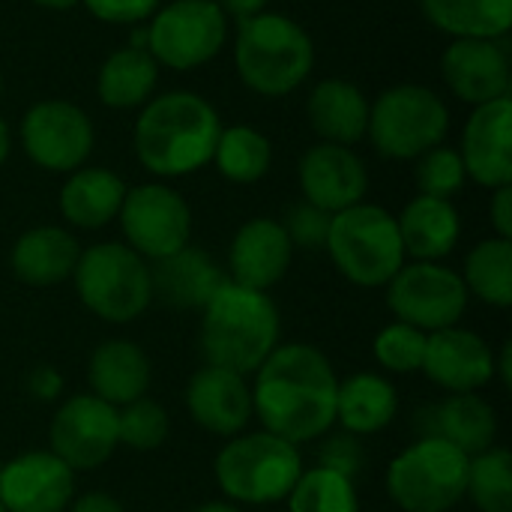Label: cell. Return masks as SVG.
Returning <instances> with one entry per match:
<instances>
[{
	"instance_id": "34",
	"label": "cell",
	"mask_w": 512,
	"mask_h": 512,
	"mask_svg": "<svg viewBox=\"0 0 512 512\" xmlns=\"http://www.w3.org/2000/svg\"><path fill=\"white\" fill-rule=\"evenodd\" d=\"M480 512H512V456L504 447H489L468 459V489Z\"/></svg>"
},
{
	"instance_id": "2",
	"label": "cell",
	"mask_w": 512,
	"mask_h": 512,
	"mask_svg": "<svg viewBox=\"0 0 512 512\" xmlns=\"http://www.w3.org/2000/svg\"><path fill=\"white\" fill-rule=\"evenodd\" d=\"M222 132L216 108L189 90H171L147 102L135 123V153L150 174L186 177L207 162Z\"/></svg>"
},
{
	"instance_id": "6",
	"label": "cell",
	"mask_w": 512,
	"mask_h": 512,
	"mask_svg": "<svg viewBox=\"0 0 512 512\" xmlns=\"http://www.w3.org/2000/svg\"><path fill=\"white\" fill-rule=\"evenodd\" d=\"M324 249L336 270L360 288H381L405 267L396 216L378 204H354L333 213Z\"/></svg>"
},
{
	"instance_id": "14",
	"label": "cell",
	"mask_w": 512,
	"mask_h": 512,
	"mask_svg": "<svg viewBox=\"0 0 512 512\" xmlns=\"http://www.w3.org/2000/svg\"><path fill=\"white\" fill-rule=\"evenodd\" d=\"M48 444L51 453L72 471H96L120 444L117 408L96 399L93 393L66 399L48 426Z\"/></svg>"
},
{
	"instance_id": "8",
	"label": "cell",
	"mask_w": 512,
	"mask_h": 512,
	"mask_svg": "<svg viewBox=\"0 0 512 512\" xmlns=\"http://www.w3.org/2000/svg\"><path fill=\"white\" fill-rule=\"evenodd\" d=\"M468 489V456L441 438H420L387 468V495L405 512H450Z\"/></svg>"
},
{
	"instance_id": "17",
	"label": "cell",
	"mask_w": 512,
	"mask_h": 512,
	"mask_svg": "<svg viewBox=\"0 0 512 512\" xmlns=\"http://www.w3.org/2000/svg\"><path fill=\"white\" fill-rule=\"evenodd\" d=\"M465 174L486 186L501 189L512 183V102L510 96L477 105L462 132Z\"/></svg>"
},
{
	"instance_id": "5",
	"label": "cell",
	"mask_w": 512,
	"mask_h": 512,
	"mask_svg": "<svg viewBox=\"0 0 512 512\" xmlns=\"http://www.w3.org/2000/svg\"><path fill=\"white\" fill-rule=\"evenodd\" d=\"M219 489L249 507L285 501L303 474L300 450L270 432H240L216 456Z\"/></svg>"
},
{
	"instance_id": "28",
	"label": "cell",
	"mask_w": 512,
	"mask_h": 512,
	"mask_svg": "<svg viewBox=\"0 0 512 512\" xmlns=\"http://www.w3.org/2000/svg\"><path fill=\"white\" fill-rule=\"evenodd\" d=\"M399 414L396 387L375 372H357L339 381L336 390V423L348 435H375L387 429Z\"/></svg>"
},
{
	"instance_id": "7",
	"label": "cell",
	"mask_w": 512,
	"mask_h": 512,
	"mask_svg": "<svg viewBox=\"0 0 512 512\" xmlns=\"http://www.w3.org/2000/svg\"><path fill=\"white\" fill-rule=\"evenodd\" d=\"M72 279L81 303L111 324L135 321L153 300L147 261L123 243H96L84 249Z\"/></svg>"
},
{
	"instance_id": "16",
	"label": "cell",
	"mask_w": 512,
	"mask_h": 512,
	"mask_svg": "<svg viewBox=\"0 0 512 512\" xmlns=\"http://www.w3.org/2000/svg\"><path fill=\"white\" fill-rule=\"evenodd\" d=\"M447 87L468 105L510 96V51L504 39H453L441 57Z\"/></svg>"
},
{
	"instance_id": "24",
	"label": "cell",
	"mask_w": 512,
	"mask_h": 512,
	"mask_svg": "<svg viewBox=\"0 0 512 512\" xmlns=\"http://www.w3.org/2000/svg\"><path fill=\"white\" fill-rule=\"evenodd\" d=\"M78 255L81 246L69 231L57 225H39L15 240L9 264L18 282L30 288H51L72 279Z\"/></svg>"
},
{
	"instance_id": "38",
	"label": "cell",
	"mask_w": 512,
	"mask_h": 512,
	"mask_svg": "<svg viewBox=\"0 0 512 512\" xmlns=\"http://www.w3.org/2000/svg\"><path fill=\"white\" fill-rule=\"evenodd\" d=\"M417 186H420V195H429V198H453L462 186H465V165H462V156L459 150L453 147H432L426 150L423 156H417Z\"/></svg>"
},
{
	"instance_id": "47",
	"label": "cell",
	"mask_w": 512,
	"mask_h": 512,
	"mask_svg": "<svg viewBox=\"0 0 512 512\" xmlns=\"http://www.w3.org/2000/svg\"><path fill=\"white\" fill-rule=\"evenodd\" d=\"M9 147H12L9 126H6V120L0 117V165H3V162H6V156H9Z\"/></svg>"
},
{
	"instance_id": "32",
	"label": "cell",
	"mask_w": 512,
	"mask_h": 512,
	"mask_svg": "<svg viewBox=\"0 0 512 512\" xmlns=\"http://www.w3.org/2000/svg\"><path fill=\"white\" fill-rule=\"evenodd\" d=\"M468 294L480 297L486 306L510 309L512 306V240L489 237L468 252L465 276Z\"/></svg>"
},
{
	"instance_id": "10",
	"label": "cell",
	"mask_w": 512,
	"mask_h": 512,
	"mask_svg": "<svg viewBox=\"0 0 512 512\" xmlns=\"http://www.w3.org/2000/svg\"><path fill=\"white\" fill-rule=\"evenodd\" d=\"M225 30V12L216 0H174L153 12L144 48L156 63L186 72L222 51Z\"/></svg>"
},
{
	"instance_id": "12",
	"label": "cell",
	"mask_w": 512,
	"mask_h": 512,
	"mask_svg": "<svg viewBox=\"0 0 512 512\" xmlns=\"http://www.w3.org/2000/svg\"><path fill=\"white\" fill-rule=\"evenodd\" d=\"M117 219L129 249L138 252L144 261L168 258L189 246L192 237L189 204L177 189L165 183H141L135 189H126Z\"/></svg>"
},
{
	"instance_id": "50",
	"label": "cell",
	"mask_w": 512,
	"mask_h": 512,
	"mask_svg": "<svg viewBox=\"0 0 512 512\" xmlns=\"http://www.w3.org/2000/svg\"><path fill=\"white\" fill-rule=\"evenodd\" d=\"M0 90H3V75H0Z\"/></svg>"
},
{
	"instance_id": "46",
	"label": "cell",
	"mask_w": 512,
	"mask_h": 512,
	"mask_svg": "<svg viewBox=\"0 0 512 512\" xmlns=\"http://www.w3.org/2000/svg\"><path fill=\"white\" fill-rule=\"evenodd\" d=\"M495 375H501L504 387H510V384H512V351H510V342L504 345V351H501V360H495Z\"/></svg>"
},
{
	"instance_id": "31",
	"label": "cell",
	"mask_w": 512,
	"mask_h": 512,
	"mask_svg": "<svg viewBox=\"0 0 512 512\" xmlns=\"http://www.w3.org/2000/svg\"><path fill=\"white\" fill-rule=\"evenodd\" d=\"M420 6L456 39H504L512 27V0H420Z\"/></svg>"
},
{
	"instance_id": "40",
	"label": "cell",
	"mask_w": 512,
	"mask_h": 512,
	"mask_svg": "<svg viewBox=\"0 0 512 512\" xmlns=\"http://www.w3.org/2000/svg\"><path fill=\"white\" fill-rule=\"evenodd\" d=\"M318 468H327V471H336L348 480H354L363 468V447L357 441V435H333L321 444L318 450Z\"/></svg>"
},
{
	"instance_id": "41",
	"label": "cell",
	"mask_w": 512,
	"mask_h": 512,
	"mask_svg": "<svg viewBox=\"0 0 512 512\" xmlns=\"http://www.w3.org/2000/svg\"><path fill=\"white\" fill-rule=\"evenodd\" d=\"M90 15H96L99 21L108 24H135L150 18L162 0H81Z\"/></svg>"
},
{
	"instance_id": "9",
	"label": "cell",
	"mask_w": 512,
	"mask_h": 512,
	"mask_svg": "<svg viewBox=\"0 0 512 512\" xmlns=\"http://www.w3.org/2000/svg\"><path fill=\"white\" fill-rule=\"evenodd\" d=\"M450 129V111L432 87L399 84L369 108V138L387 159H417L438 147Z\"/></svg>"
},
{
	"instance_id": "39",
	"label": "cell",
	"mask_w": 512,
	"mask_h": 512,
	"mask_svg": "<svg viewBox=\"0 0 512 512\" xmlns=\"http://www.w3.org/2000/svg\"><path fill=\"white\" fill-rule=\"evenodd\" d=\"M330 222H333V213H327V210H321V207L303 201V204L288 207L282 228H285L291 246H300V249H321V246H327Z\"/></svg>"
},
{
	"instance_id": "30",
	"label": "cell",
	"mask_w": 512,
	"mask_h": 512,
	"mask_svg": "<svg viewBox=\"0 0 512 512\" xmlns=\"http://www.w3.org/2000/svg\"><path fill=\"white\" fill-rule=\"evenodd\" d=\"M159 78V63L147 48L126 45L105 57L96 75V93L108 108H135L150 99Z\"/></svg>"
},
{
	"instance_id": "43",
	"label": "cell",
	"mask_w": 512,
	"mask_h": 512,
	"mask_svg": "<svg viewBox=\"0 0 512 512\" xmlns=\"http://www.w3.org/2000/svg\"><path fill=\"white\" fill-rule=\"evenodd\" d=\"M492 225H495L498 237L512 240V183L510 186L495 189V198H492Z\"/></svg>"
},
{
	"instance_id": "52",
	"label": "cell",
	"mask_w": 512,
	"mask_h": 512,
	"mask_svg": "<svg viewBox=\"0 0 512 512\" xmlns=\"http://www.w3.org/2000/svg\"><path fill=\"white\" fill-rule=\"evenodd\" d=\"M0 471H3V462H0Z\"/></svg>"
},
{
	"instance_id": "23",
	"label": "cell",
	"mask_w": 512,
	"mask_h": 512,
	"mask_svg": "<svg viewBox=\"0 0 512 512\" xmlns=\"http://www.w3.org/2000/svg\"><path fill=\"white\" fill-rule=\"evenodd\" d=\"M153 297H159L171 309H204L210 297L225 285L222 267L210 252L183 246L180 252L153 261L150 270Z\"/></svg>"
},
{
	"instance_id": "35",
	"label": "cell",
	"mask_w": 512,
	"mask_h": 512,
	"mask_svg": "<svg viewBox=\"0 0 512 512\" xmlns=\"http://www.w3.org/2000/svg\"><path fill=\"white\" fill-rule=\"evenodd\" d=\"M285 501L288 512H360L354 480L327 468L303 471Z\"/></svg>"
},
{
	"instance_id": "15",
	"label": "cell",
	"mask_w": 512,
	"mask_h": 512,
	"mask_svg": "<svg viewBox=\"0 0 512 512\" xmlns=\"http://www.w3.org/2000/svg\"><path fill=\"white\" fill-rule=\"evenodd\" d=\"M72 495L75 471L51 450H33L3 462L0 504L6 512H63Z\"/></svg>"
},
{
	"instance_id": "11",
	"label": "cell",
	"mask_w": 512,
	"mask_h": 512,
	"mask_svg": "<svg viewBox=\"0 0 512 512\" xmlns=\"http://www.w3.org/2000/svg\"><path fill=\"white\" fill-rule=\"evenodd\" d=\"M462 276L438 261H414L387 282V306L402 324L423 333L456 327L468 309Z\"/></svg>"
},
{
	"instance_id": "1",
	"label": "cell",
	"mask_w": 512,
	"mask_h": 512,
	"mask_svg": "<svg viewBox=\"0 0 512 512\" xmlns=\"http://www.w3.org/2000/svg\"><path fill=\"white\" fill-rule=\"evenodd\" d=\"M339 378L330 360L306 342L276 348L255 372L252 411L264 432L300 447L336 423Z\"/></svg>"
},
{
	"instance_id": "29",
	"label": "cell",
	"mask_w": 512,
	"mask_h": 512,
	"mask_svg": "<svg viewBox=\"0 0 512 512\" xmlns=\"http://www.w3.org/2000/svg\"><path fill=\"white\" fill-rule=\"evenodd\" d=\"M126 198V183L108 168H75L60 189V210L66 222L96 231L117 219Z\"/></svg>"
},
{
	"instance_id": "44",
	"label": "cell",
	"mask_w": 512,
	"mask_h": 512,
	"mask_svg": "<svg viewBox=\"0 0 512 512\" xmlns=\"http://www.w3.org/2000/svg\"><path fill=\"white\" fill-rule=\"evenodd\" d=\"M69 512H126L120 507V501L117 498H111V495H105V492H87V495H81L75 504H72V510Z\"/></svg>"
},
{
	"instance_id": "20",
	"label": "cell",
	"mask_w": 512,
	"mask_h": 512,
	"mask_svg": "<svg viewBox=\"0 0 512 512\" xmlns=\"http://www.w3.org/2000/svg\"><path fill=\"white\" fill-rule=\"evenodd\" d=\"M186 408L195 426L219 438L240 435L255 414L252 387L246 384V375L219 366H204L189 378Z\"/></svg>"
},
{
	"instance_id": "19",
	"label": "cell",
	"mask_w": 512,
	"mask_h": 512,
	"mask_svg": "<svg viewBox=\"0 0 512 512\" xmlns=\"http://www.w3.org/2000/svg\"><path fill=\"white\" fill-rule=\"evenodd\" d=\"M300 186L309 204L342 213L354 204H363L369 189V171L363 159L342 144H315L300 159Z\"/></svg>"
},
{
	"instance_id": "36",
	"label": "cell",
	"mask_w": 512,
	"mask_h": 512,
	"mask_svg": "<svg viewBox=\"0 0 512 512\" xmlns=\"http://www.w3.org/2000/svg\"><path fill=\"white\" fill-rule=\"evenodd\" d=\"M168 432H171L168 411L147 396L123 405V411H117V438L129 450H138V453L159 450L168 441Z\"/></svg>"
},
{
	"instance_id": "4",
	"label": "cell",
	"mask_w": 512,
	"mask_h": 512,
	"mask_svg": "<svg viewBox=\"0 0 512 512\" xmlns=\"http://www.w3.org/2000/svg\"><path fill=\"white\" fill-rule=\"evenodd\" d=\"M234 63L249 90L261 96H285L312 72L315 45L294 18L258 12L240 21Z\"/></svg>"
},
{
	"instance_id": "45",
	"label": "cell",
	"mask_w": 512,
	"mask_h": 512,
	"mask_svg": "<svg viewBox=\"0 0 512 512\" xmlns=\"http://www.w3.org/2000/svg\"><path fill=\"white\" fill-rule=\"evenodd\" d=\"M216 3L225 15H234L237 21L252 18L258 12H264V6H267V0H216Z\"/></svg>"
},
{
	"instance_id": "26",
	"label": "cell",
	"mask_w": 512,
	"mask_h": 512,
	"mask_svg": "<svg viewBox=\"0 0 512 512\" xmlns=\"http://www.w3.org/2000/svg\"><path fill=\"white\" fill-rule=\"evenodd\" d=\"M306 114H309L312 129L327 144H342V147L357 144L369 126V102H366L363 90L342 78L321 81L309 93Z\"/></svg>"
},
{
	"instance_id": "33",
	"label": "cell",
	"mask_w": 512,
	"mask_h": 512,
	"mask_svg": "<svg viewBox=\"0 0 512 512\" xmlns=\"http://www.w3.org/2000/svg\"><path fill=\"white\" fill-rule=\"evenodd\" d=\"M213 162L231 183H258L273 162L270 138L252 126H228L219 132Z\"/></svg>"
},
{
	"instance_id": "42",
	"label": "cell",
	"mask_w": 512,
	"mask_h": 512,
	"mask_svg": "<svg viewBox=\"0 0 512 512\" xmlns=\"http://www.w3.org/2000/svg\"><path fill=\"white\" fill-rule=\"evenodd\" d=\"M63 390V378L51 366H36L27 375V393L39 402H54Z\"/></svg>"
},
{
	"instance_id": "37",
	"label": "cell",
	"mask_w": 512,
	"mask_h": 512,
	"mask_svg": "<svg viewBox=\"0 0 512 512\" xmlns=\"http://www.w3.org/2000/svg\"><path fill=\"white\" fill-rule=\"evenodd\" d=\"M426 336L423 330L411 327V324H390L375 336V360L393 372V375H411L420 372L423 366V354H426Z\"/></svg>"
},
{
	"instance_id": "22",
	"label": "cell",
	"mask_w": 512,
	"mask_h": 512,
	"mask_svg": "<svg viewBox=\"0 0 512 512\" xmlns=\"http://www.w3.org/2000/svg\"><path fill=\"white\" fill-rule=\"evenodd\" d=\"M420 429L423 438H441L471 459L495 447L498 414L477 393H450L441 405H432L420 414Z\"/></svg>"
},
{
	"instance_id": "49",
	"label": "cell",
	"mask_w": 512,
	"mask_h": 512,
	"mask_svg": "<svg viewBox=\"0 0 512 512\" xmlns=\"http://www.w3.org/2000/svg\"><path fill=\"white\" fill-rule=\"evenodd\" d=\"M36 6H42V9H72L75 3H81V0H33Z\"/></svg>"
},
{
	"instance_id": "18",
	"label": "cell",
	"mask_w": 512,
	"mask_h": 512,
	"mask_svg": "<svg viewBox=\"0 0 512 512\" xmlns=\"http://www.w3.org/2000/svg\"><path fill=\"white\" fill-rule=\"evenodd\" d=\"M420 372L447 393H477L495 378V354L483 336L456 324L426 336Z\"/></svg>"
},
{
	"instance_id": "51",
	"label": "cell",
	"mask_w": 512,
	"mask_h": 512,
	"mask_svg": "<svg viewBox=\"0 0 512 512\" xmlns=\"http://www.w3.org/2000/svg\"><path fill=\"white\" fill-rule=\"evenodd\" d=\"M0 512H6V510H3V504H0Z\"/></svg>"
},
{
	"instance_id": "25",
	"label": "cell",
	"mask_w": 512,
	"mask_h": 512,
	"mask_svg": "<svg viewBox=\"0 0 512 512\" xmlns=\"http://www.w3.org/2000/svg\"><path fill=\"white\" fill-rule=\"evenodd\" d=\"M150 360L147 354L129 342V339H111L102 342L87 366V381L96 399L123 408L135 399H144V393L150 390Z\"/></svg>"
},
{
	"instance_id": "13",
	"label": "cell",
	"mask_w": 512,
	"mask_h": 512,
	"mask_svg": "<svg viewBox=\"0 0 512 512\" xmlns=\"http://www.w3.org/2000/svg\"><path fill=\"white\" fill-rule=\"evenodd\" d=\"M21 144L33 165L72 174L93 150V123L78 105L45 99L27 108L21 120Z\"/></svg>"
},
{
	"instance_id": "48",
	"label": "cell",
	"mask_w": 512,
	"mask_h": 512,
	"mask_svg": "<svg viewBox=\"0 0 512 512\" xmlns=\"http://www.w3.org/2000/svg\"><path fill=\"white\" fill-rule=\"evenodd\" d=\"M192 512H240L234 504H225V501H210V504H201Z\"/></svg>"
},
{
	"instance_id": "27",
	"label": "cell",
	"mask_w": 512,
	"mask_h": 512,
	"mask_svg": "<svg viewBox=\"0 0 512 512\" xmlns=\"http://www.w3.org/2000/svg\"><path fill=\"white\" fill-rule=\"evenodd\" d=\"M396 225L405 255H411L414 261L447 258L456 249L462 231L456 207L447 198H429V195H417L414 201H408Z\"/></svg>"
},
{
	"instance_id": "21",
	"label": "cell",
	"mask_w": 512,
	"mask_h": 512,
	"mask_svg": "<svg viewBox=\"0 0 512 512\" xmlns=\"http://www.w3.org/2000/svg\"><path fill=\"white\" fill-rule=\"evenodd\" d=\"M291 258H294V246L282 222H273L267 216L249 219L240 225V231L231 240V252H228L231 282L267 294L273 285L285 279Z\"/></svg>"
},
{
	"instance_id": "3",
	"label": "cell",
	"mask_w": 512,
	"mask_h": 512,
	"mask_svg": "<svg viewBox=\"0 0 512 512\" xmlns=\"http://www.w3.org/2000/svg\"><path fill=\"white\" fill-rule=\"evenodd\" d=\"M279 348V309L264 291L231 279L210 297L201 321V351L207 366L255 375Z\"/></svg>"
}]
</instances>
